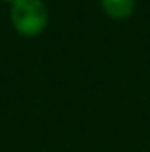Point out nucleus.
Segmentation results:
<instances>
[{"instance_id": "nucleus-2", "label": "nucleus", "mask_w": 150, "mask_h": 152, "mask_svg": "<svg viewBox=\"0 0 150 152\" xmlns=\"http://www.w3.org/2000/svg\"><path fill=\"white\" fill-rule=\"evenodd\" d=\"M104 14L112 19H127L135 10V0H100Z\"/></svg>"}, {"instance_id": "nucleus-3", "label": "nucleus", "mask_w": 150, "mask_h": 152, "mask_svg": "<svg viewBox=\"0 0 150 152\" xmlns=\"http://www.w3.org/2000/svg\"><path fill=\"white\" fill-rule=\"evenodd\" d=\"M4 2H8V4H15L17 0H4Z\"/></svg>"}, {"instance_id": "nucleus-1", "label": "nucleus", "mask_w": 150, "mask_h": 152, "mask_svg": "<svg viewBox=\"0 0 150 152\" xmlns=\"http://www.w3.org/2000/svg\"><path fill=\"white\" fill-rule=\"evenodd\" d=\"M10 19L19 35L37 37L48 23V10L42 0H17L15 4H12Z\"/></svg>"}]
</instances>
